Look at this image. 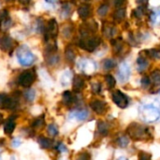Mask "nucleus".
I'll list each match as a JSON object with an SVG mask.
<instances>
[{
    "label": "nucleus",
    "mask_w": 160,
    "mask_h": 160,
    "mask_svg": "<svg viewBox=\"0 0 160 160\" xmlns=\"http://www.w3.org/2000/svg\"><path fill=\"white\" fill-rule=\"evenodd\" d=\"M128 137L133 141H145L152 138V134L149 128L139 123H131L127 128Z\"/></svg>",
    "instance_id": "1"
},
{
    "label": "nucleus",
    "mask_w": 160,
    "mask_h": 160,
    "mask_svg": "<svg viewBox=\"0 0 160 160\" xmlns=\"http://www.w3.org/2000/svg\"><path fill=\"white\" fill-rule=\"evenodd\" d=\"M139 113L142 120L145 123H154L160 118L159 108L152 104L142 106L139 110Z\"/></svg>",
    "instance_id": "2"
},
{
    "label": "nucleus",
    "mask_w": 160,
    "mask_h": 160,
    "mask_svg": "<svg viewBox=\"0 0 160 160\" xmlns=\"http://www.w3.org/2000/svg\"><path fill=\"white\" fill-rule=\"evenodd\" d=\"M16 55H17V59H18L19 63L23 67L31 66L36 60V56L33 54V52L25 45L21 46L17 50Z\"/></svg>",
    "instance_id": "3"
},
{
    "label": "nucleus",
    "mask_w": 160,
    "mask_h": 160,
    "mask_svg": "<svg viewBox=\"0 0 160 160\" xmlns=\"http://www.w3.org/2000/svg\"><path fill=\"white\" fill-rule=\"evenodd\" d=\"M101 43V38L98 36H89V37H82L79 40L78 45L84 51L94 52Z\"/></svg>",
    "instance_id": "4"
},
{
    "label": "nucleus",
    "mask_w": 160,
    "mask_h": 160,
    "mask_svg": "<svg viewBox=\"0 0 160 160\" xmlns=\"http://www.w3.org/2000/svg\"><path fill=\"white\" fill-rule=\"evenodd\" d=\"M35 81H36V73H35V71L32 70V69H27V70L22 71L19 75L17 82L22 87L28 88L34 83Z\"/></svg>",
    "instance_id": "5"
},
{
    "label": "nucleus",
    "mask_w": 160,
    "mask_h": 160,
    "mask_svg": "<svg viewBox=\"0 0 160 160\" xmlns=\"http://www.w3.org/2000/svg\"><path fill=\"white\" fill-rule=\"evenodd\" d=\"M59 29H58V23L55 19H51L48 21L46 27H45V34L44 38L45 41H49L52 39H55L58 35Z\"/></svg>",
    "instance_id": "6"
},
{
    "label": "nucleus",
    "mask_w": 160,
    "mask_h": 160,
    "mask_svg": "<svg viewBox=\"0 0 160 160\" xmlns=\"http://www.w3.org/2000/svg\"><path fill=\"white\" fill-rule=\"evenodd\" d=\"M112 99L113 103L120 109H126L129 104L128 97L120 90H115L112 94Z\"/></svg>",
    "instance_id": "7"
},
{
    "label": "nucleus",
    "mask_w": 160,
    "mask_h": 160,
    "mask_svg": "<svg viewBox=\"0 0 160 160\" xmlns=\"http://www.w3.org/2000/svg\"><path fill=\"white\" fill-rule=\"evenodd\" d=\"M78 68L84 74H92L97 68V65L91 59H81L77 63Z\"/></svg>",
    "instance_id": "8"
},
{
    "label": "nucleus",
    "mask_w": 160,
    "mask_h": 160,
    "mask_svg": "<svg viewBox=\"0 0 160 160\" xmlns=\"http://www.w3.org/2000/svg\"><path fill=\"white\" fill-rule=\"evenodd\" d=\"M89 105L91 110L98 115H104L109 109L108 104L101 99H93L91 100Z\"/></svg>",
    "instance_id": "9"
},
{
    "label": "nucleus",
    "mask_w": 160,
    "mask_h": 160,
    "mask_svg": "<svg viewBox=\"0 0 160 160\" xmlns=\"http://www.w3.org/2000/svg\"><path fill=\"white\" fill-rule=\"evenodd\" d=\"M98 28V25L95 21L86 22L80 26V33H81L82 37L93 36L97 32Z\"/></svg>",
    "instance_id": "10"
},
{
    "label": "nucleus",
    "mask_w": 160,
    "mask_h": 160,
    "mask_svg": "<svg viewBox=\"0 0 160 160\" xmlns=\"http://www.w3.org/2000/svg\"><path fill=\"white\" fill-rule=\"evenodd\" d=\"M16 99L7 94H0V109L12 110L16 106Z\"/></svg>",
    "instance_id": "11"
},
{
    "label": "nucleus",
    "mask_w": 160,
    "mask_h": 160,
    "mask_svg": "<svg viewBox=\"0 0 160 160\" xmlns=\"http://www.w3.org/2000/svg\"><path fill=\"white\" fill-rule=\"evenodd\" d=\"M12 49H13V39L8 35L0 37V50H2L5 52H10Z\"/></svg>",
    "instance_id": "12"
},
{
    "label": "nucleus",
    "mask_w": 160,
    "mask_h": 160,
    "mask_svg": "<svg viewBox=\"0 0 160 160\" xmlns=\"http://www.w3.org/2000/svg\"><path fill=\"white\" fill-rule=\"evenodd\" d=\"M130 76V68L128 63L124 62L120 65L119 69H118V79L120 82H125L128 80Z\"/></svg>",
    "instance_id": "13"
},
{
    "label": "nucleus",
    "mask_w": 160,
    "mask_h": 160,
    "mask_svg": "<svg viewBox=\"0 0 160 160\" xmlns=\"http://www.w3.org/2000/svg\"><path fill=\"white\" fill-rule=\"evenodd\" d=\"M78 14L80 16L81 19L82 20H86L90 17L91 15V6L87 3H83L82 4L79 8H78Z\"/></svg>",
    "instance_id": "14"
},
{
    "label": "nucleus",
    "mask_w": 160,
    "mask_h": 160,
    "mask_svg": "<svg viewBox=\"0 0 160 160\" xmlns=\"http://www.w3.org/2000/svg\"><path fill=\"white\" fill-rule=\"evenodd\" d=\"M89 112L85 109H81V110H76L70 113V117L74 118L78 121H84L88 118Z\"/></svg>",
    "instance_id": "15"
},
{
    "label": "nucleus",
    "mask_w": 160,
    "mask_h": 160,
    "mask_svg": "<svg viewBox=\"0 0 160 160\" xmlns=\"http://www.w3.org/2000/svg\"><path fill=\"white\" fill-rule=\"evenodd\" d=\"M16 128V122L13 117H9L4 123V131L8 135H11Z\"/></svg>",
    "instance_id": "16"
},
{
    "label": "nucleus",
    "mask_w": 160,
    "mask_h": 160,
    "mask_svg": "<svg viewBox=\"0 0 160 160\" xmlns=\"http://www.w3.org/2000/svg\"><path fill=\"white\" fill-rule=\"evenodd\" d=\"M85 85L84 79L81 75H75L73 78V89L75 92H80Z\"/></svg>",
    "instance_id": "17"
},
{
    "label": "nucleus",
    "mask_w": 160,
    "mask_h": 160,
    "mask_svg": "<svg viewBox=\"0 0 160 160\" xmlns=\"http://www.w3.org/2000/svg\"><path fill=\"white\" fill-rule=\"evenodd\" d=\"M45 56V60L46 62L51 65V66H55L56 64L59 63L60 61V57L56 52H49V53H44Z\"/></svg>",
    "instance_id": "18"
},
{
    "label": "nucleus",
    "mask_w": 160,
    "mask_h": 160,
    "mask_svg": "<svg viewBox=\"0 0 160 160\" xmlns=\"http://www.w3.org/2000/svg\"><path fill=\"white\" fill-rule=\"evenodd\" d=\"M97 130H98V133L102 136V137H105L109 134L110 132V128H109V125L104 122V121H98V128H97Z\"/></svg>",
    "instance_id": "19"
},
{
    "label": "nucleus",
    "mask_w": 160,
    "mask_h": 160,
    "mask_svg": "<svg viewBox=\"0 0 160 160\" xmlns=\"http://www.w3.org/2000/svg\"><path fill=\"white\" fill-rule=\"evenodd\" d=\"M137 65H138V70H139L140 72H142V71H143L144 69H146L147 67L149 66L148 59H147V57H146L143 53H142V54L138 57V59H137Z\"/></svg>",
    "instance_id": "20"
},
{
    "label": "nucleus",
    "mask_w": 160,
    "mask_h": 160,
    "mask_svg": "<svg viewBox=\"0 0 160 160\" xmlns=\"http://www.w3.org/2000/svg\"><path fill=\"white\" fill-rule=\"evenodd\" d=\"M38 142L44 149H50L53 145V141L52 139L44 137V136H39L38 138Z\"/></svg>",
    "instance_id": "21"
},
{
    "label": "nucleus",
    "mask_w": 160,
    "mask_h": 160,
    "mask_svg": "<svg viewBox=\"0 0 160 160\" xmlns=\"http://www.w3.org/2000/svg\"><path fill=\"white\" fill-rule=\"evenodd\" d=\"M102 30H103L104 36L108 38H112L116 33V28L110 23H104Z\"/></svg>",
    "instance_id": "22"
},
{
    "label": "nucleus",
    "mask_w": 160,
    "mask_h": 160,
    "mask_svg": "<svg viewBox=\"0 0 160 160\" xmlns=\"http://www.w3.org/2000/svg\"><path fill=\"white\" fill-rule=\"evenodd\" d=\"M126 17V8L122 7V8H118L115 9V11L113 12V19L115 22H122Z\"/></svg>",
    "instance_id": "23"
},
{
    "label": "nucleus",
    "mask_w": 160,
    "mask_h": 160,
    "mask_svg": "<svg viewBox=\"0 0 160 160\" xmlns=\"http://www.w3.org/2000/svg\"><path fill=\"white\" fill-rule=\"evenodd\" d=\"M65 54H66V58L69 63H74L75 58H76V52L75 50L73 49L72 46H68L65 50Z\"/></svg>",
    "instance_id": "24"
},
{
    "label": "nucleus",
    "mask_w": 160,
    "mask_h": 160,
    "mask_svg": "<svg viewBox=\"0 0 160 160\" xmlns=\"http://www.w3.org/2000/svg\"><path fill=\"white\" fill-rule=\"evenodd\" d=\"M62 98H63V102H64V104L67 105V106H69V105H71V104L74 102V96L72 95V93H71L70 91H66V92H64Z\"/></svg>",
    "instance_id": "25"
},
{
    "label": "nucleus",
    "mask_w": 160,
    "mask_h": 160,
    "mask_svg": "<svg viewBox=\"0 0 160 160\" xmlns=\"http://www.w3.org/2000/svg\"><path fill=\"white\" fill-rule=\"evenodd\" d=\"M150 21L154 24L160 23V8L154 9L150 15Z\"/></svg>",
    "instance_id": "26"
},
{
    "label": "nucleus",
    "mask_w": 160,
    "mask_h": 160,
    "mask_svg": "<svg viewBox=\"0 0 160 160\" xmlns=\"http://www.w3.org/2000/svg\"><path fill=\"white\" fill-rule=\"evenodd\" d=\"M116 143L119 147L125 148L129 144V138L126 135H121L117 138L116 140Z\"/></svg>",
    "instance_id": "27"
},
{
    "label": "nucleus",
    "mask_w": 160,
    "mask_h": 160,
    "mask_svg": "<svg viewBox=\"0 0 160 160\" xmlns=\"http://www.w3.org/2000/svg\"><path fill=\"white\" fill-rule=\"evenodd\" d=\"M71 77H72V73L70 70H67L63 73L62 77H61V83L66 86L68 85L69 82H70V80H71Z\"/></svg>",
    "instance_id": "28"
},
{
    "label": "nucleus",
    "mask_w": 160,
    "mask_h": 160,
    "mask_svg": "<svg viewBox=\"0 0 160 160\" xmlns=\"http://www.w3.org/2000/svg\"><path fill=\"white\" fill-rule=\"evenodd\" d=\"M105 81H106V83H107L109 89H112V88L115 87V85H116V80H115V78L112 75L107 74L105 76Z\"/></svg>",
    "instance_id": "29"
},
{
    "label": "nucleus",
    "mask_w": 160,
    "mask_h": 160,
    "mask_svg": "<svg viewBox=\"0 0 160 160\" xmlns=\"http://www.w3.org/2000/svg\"><path fill=\"white\" fill-rule=\"evenodd\" d=\"M47 133L51 136V137H55L58 135L59 133V130H58V128L55 124H51L48 126L47 128Z\"/></svg>",
    "instance_id": "30"
},
{
    "label": "nucleus",
    "mask_w": 160,
    "mask_h": 160,
    "mask_svg": "<svg viewBox=\"0 0 160 160\" xmlns=\"http://www.w3.org/2000/svg\"><path fill=\"white\" fill-rule=\"evenodd\" d=\"M108 11H109V4L108 3H105V2L102 3L98 7V14L99 16H101V17L105 16L108 13Z\"/></svg>",
    "instance_id": "31"
},
{
    "label": "nucleus",
    "mask_w": 160,
    "mask_h": 160,
    "mask_svg": "<svg viewBox=\"0 0 160 160\" xmlns=\"http://www.w3.org/2000/svg\"><path fill=\"white\" fill-rule=\"evenodd\" d=\"M151 80L155 84H160V69H155L151 72Z\"/></svg>",
    "instance_id": "32"
},
{
    "label": "nucleus",
    "mask_w": 160,
    "mask_h": 160,
    "mask_svg": "<svg viewBox=\"0 0 160 160\" xmlns=\"http://www.w3.org/2000/svg\"><path fill=\"white\" fill-rule=\"evenodd\" d=\"M115 66H116V64H115L114 60H112V59L108 58V59H105L103 61V68L105 70H111L113 68H115Z\"/></svg>",
    "instance_id": "33"
},
{
    "label": "nucleus",
    "mask_w": 160,
    "mask_h": 160,
    "mask_svg": "<svg viewBox=\"0 0 160 160\" xmlns=\"http://www.w3.org/2000/svg\"><path fill=\"white\" fill-rule=\"evenodd\" d=\"M11 25H12V22H11V20H10L9 17L0 22V28L3 31H6V30L9 29Z\"/></svg>",
    "instance_id": "34"
},
{
    "label": "nucleus",
    "mask_w": 160,
    "mask_h": 160,
    "mask_svg": "<svg viewBox=\"0 0 160 160\" xmlns=\"http://www.w3.org/2000/svg\"><path fill=\"white\" fill-rule=\"evenodd\" d=\"M72 32H73V26H72L71 24H68V25H66V26L63 28V35H64V37L67 38H69V37L71 36Z\"/></svg>",
    "instance_id": "35"
},
{
    "label": "nucleus",
    "mask_w": 160,
    "mask_h": 160,
    "mask_svg": "<svg viewBox=\"0 0 160 160\" xmlns=\"http://www.w3.org/2000/svg\"><path fill=\"white\" fill-rule=\"evenodd\" d=\"M35 97H36V92L33 90V89H30L28 90L25 94H24V98L27 101L31 102L35 99Z\"/></svg>",
    "instance_id": "36"
},
{
    "label": "nucleus",
    "mask_w": 160,
    "mask_h": 160,
    "mask_svg": "<svg viewBox=\"0 0 160 160\" xmlns=\"http://www.w3.org/2000/svg\"><path fill=\"white\" fill-rule=\"evenodd\" d=\"M138 160H152V156L147 152L141 151L138 154Z\"/></svg>",
    "instance_id": "37"
},
{
    "label": "nucleus",
    "mask_w": 160,
    "mask_h": 160,
    "mask_svg": "<svg viewBox=\"0 0 160 160\" xmlns=\"http://www.w3.org/2000/svg\"><path fill=\"white\" fill-rule=\"evenodd\" d=\"M101 89H102V85H101L100 82H94V83H92V92L94 94H96V95L100 94Z\"/></svg>",
    "instance_id": "38"
},
{
    "label": "nucleus",
    "mask_w": 160,
    "mask_h": 160,
    "mask_svg": "<svg viewBox=\"0 0 160 160\" xmlns=\"http://www.w3.org/2000/svg\"><path fill=\"white\" fill-rule=\"evenodd\" d=\"M43 125H44V120H43V118H40V117L35 119V121L32 123V127L35 128H39Z\"/></svg>",
    "instance_id": "39"
},
{
    "label": "nucleus",
    "mask_w": 160,
    "mask_h": 160,
    "mask_svg": "<svg viewBox=\"0 0 160 160\" xmlns=\"http://www.w3.org/2000/svg\"><path fill=\"white\" fill-rule=\"evenodd\" d=\"M76 160H91V156L87 152H82L77 156Z\"/></svg>",
    "instance_id": "40"
},
{
    "label": "nucleus",
    "mask_w": 160,
    "mask_h": 160,
    "mask_svg": "<svg viewBox=\"0 0 160 160\" xmlns=\"http://www.w3.org/2000/svg\"><path fill=\"white\" fill-rule=\"evenodd\" d=\"M141 83H142V88H148V87L150 86V84H151V80H150L149 77H146V76H145V77H143V78L142 79Z\"/></svg>",
    "instance_id": "41"
},
{
    "label": "nucleus",
    "mask_w": 160,
    "mask_h": 160,
    "mask_svg": "<svg viewBox=\"0 0 160 160\" xmlns=\"http://www.w3.org/2000/svg\"><path fill=\"white\" fill-rule=\"evenodd\" d=\"M55 148H56V150H57L58 153H65V152H68L67 146H66L64 143H62V142H58Z\"/></svg>",
    "instance_id": "42"
},
{
    "label": "nucleus",
    "mask_w": 160,
    "mask_h": 160,
    "mask_svg": "<svg viewBox=\"0 0 160 160\" xmlns=\"http://www.w3.org/2000/svg\"><path fill=\"white\" fill-rule=\"evenodd\" d=\"M133 13H134V15H135L137 18H141V17L143 15V7H140V8H138L136 10H134V11H133Z\"/></svg>",
    "instance_id": "43"
},
{
    "label": "nucleus",
    "mask_w": 160,
    "mask_h": 160,
    "mask_svg": "<svg viewBox=\"0 0 160 160\" xmlns=\"http://www.w3.org/2000/svg\"><path fill=\"white\" fill-rule=\"evenodd\" d=\"M126 2H127V0H113V5L116 8H118L124 7Z\"/></svg>",
    "instance_id": "44"
},
{
    "label": "nucleus",
    "mask_w": 160,
    "mask_h": 160,
    "mask_svg": "<svg viewBox=\"0 0 160 160\" xmlns=\"http://www.w3.org/2000/svg\"><path fill=\"white\" fill-rule=\"evenodd\" d=\"M8 17H9L8 16V11L7 9H1L0 10V22L7 19V18H8Z\"/></svg>",
    "instance_id": "45"
},
{
    "label": "nucleus",
    "mask_w": 160,
    "mask_h": 160,
    "mask_svg": "<svg viewBox=\"0 0 160 160\" xmlns=\"http://www.w3.org/2000/svg\"><path fill=\"white\" fill-rule=\"evenodd\" d=\"M22 144V141L19 139V138H14L11 142V146L14 147V148H17L19 147L20 145Z\"/></svg>",
    "instance_id": "46"
},
{
    "label": "nucleus",
    "mask_w": 160,
    "mask_h": 160,
    "mask_svg": "<svg viewBox=\"0 0 160 160\" xmlns=\"http://www.w3.org/2000/svg\"><path fill=\"white\" fill-rule=\"evenodd\" d=\"M147 1H148V0H137V3L140 4L141 6H143V5H145V4H147Z\"/></svg>",
    "instance_id": "47"
},
{
    "label": "nucleus",
    "mask_w": 160,
    "mask_h": 160,
    "mask_svg": "<svg viewBox=\"0 0 160 160\" xmlns=\"http://www.w3.org/2000/svg\"><path fill=\"white\" fill-rule=\"evenodd\" d=\"M31 0H19V2L22 5H28Z\"/></svg>",
    "instance_id": "48"
},
{
    "label": "nucleus",
    "mask_w": 160,
    "mask_h": 160,
    "mask_svg": "<svg viewBox=\"0 0 160 160\" xmlns=\"http://www.w3.org/2000/svg\"><path fill=\"white\" fill-rule=\"evenodd\" d=\"M47 3H51V4H54V3H56L58 0H45Z\"/></svg>",
    "instance_id": "49"
},
{
    "label": "nucleus",
    "mask_w": 160,
    "mask_h": 160,
    "mask_svg": "<svg viewBox=\"0 0 160 160\" xmlns=\"http://www.w3.org/2000/svg\"><path fill=\"white\" fill-rule=\"evenodd\" d=\"M3 121H4V117H3V114L0 112V125L3 123Z\"/></svg>",
    "instance_id": "50"
},
{
    "label": "nucleus",
    "mask_w": 160,
    "mask_h": 160,
    "mask_svg": "<svg viewBox=\"0 0 160 160\" xmlns=\"http://www.w3.org/2000/svg\"><path fill=\"white\" fill-rule=\"evenodd\" d=\"M116 160H128L127 158H125V157H121V158H117Z\"/></svg>",
    "instance_id": "51"
},
{
    "label": "nucleus",
    "mask_w": 160,
    "mask_h": 160,
    "mask_svg": "<svg viewBox=\"0 0 160 160\" xmlns=\"http://www.w3.org/2000/svg\"><path fill=\"white\" fill-rule=\"evenodd\" d=\"M10 160H16V159H15V158H10Z\"/></svg>",
    "instance_id": "52"
},
{
    "label": "nucleus",
    "mask_w": 160,
    "mask_h": 160,
    "mask_svg": "<svg viewBox=\"0 0 160 160\" xmlns=\"http://www.w3.org/2000/svg\"><path fill=\"white\" fill-rule=\"evenodd\" d=\"M6 1H8V2H10V1H13V0H6Z\"/></svg>",
    "instance_id": "53"
},
{
    "label": "nucleus",
    "mask_w": 160,
    "mask_h": 160,
    "mask_svg": "<svg viewBox=\"0 0 160 160\" xmlns=\"http://www.w3.org/2000/svg\"><path fill=\"white\" fill-rule=\"evenodd\" d=\"M0 160H1V156H0Z\"/></svg>",
    "instance_id": "54"
},
{
    "label": "nucleus",
    "mask_w": 160,
    "mask_h": 160,
    "mask_svg": "<svg viewBox=\"0 0 160 160\" xmlns=\"http://www.w3.org/2000/svg\"><path fill=\"white\" fill-rule=\"evenodd\" d=\"M159 93H160V91H159Z\"/></svg>",
    "instance_id": "55"
}]
</instances>
